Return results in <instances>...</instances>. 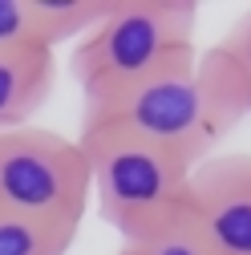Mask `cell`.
<instances>
[{
	"instance_id": "1",
	"label": "cell",
	"mask_w": 251,
	"mask_h": 255,
	"mask_svg": "<svg viewBox=\"0 0 251 255\" xmlns=\"http://www.w3.org/2000/svg\"><path fill=\"white\" fill-rule=\"evenodd\" d=\"M243 114L247 106L235 98V89L195 49L174 57L134 89L118 93L114 102L85 110L81 126H118L178 154L186 166H203L207 158H215V146L243 122Z\"/></svg>"
},
{
	"instance_id": "2",
	"label": "cell",
	"mask_w": 251,
	"mask_h": 255,
	"mask_svg": "<svg viewBox=\"0 0 251 255\" xmlns=\"http://www.w3.org/2000/svg\"><path fill=\"white\" fill-rule=\"evenodd\" d=\"M195 28L199 4L191 0H114L69 57L85 110L114 102L174 57L195 53Z\"/></svg>"
},
{
	"instance_id": "3",
	"label": "cell",
	"mask_w": 251,
	"mask_h": 255,
	"mask_svg": "<svg viewBox=\"0 0 251 255\" xmlns=\"http://www.w3.org/2000/svg\"><path fill=\"white\" fill-rule=\"evenodd\" d=\"M77 142L89 162L98 211L122 235V247L146 239L186 207L195 166H186L178 154L102 122L81 126Z\"/></svg>"
},
{
	"instance_id": "4",
	"label": "cell",
	"mask_w": 251,
	"mask_h": 255,
	"mask_svg": "<svg viewBox=\"0 0 251 255\" xmlns=\"http://www.w3.org/2000/svg\"><path fill=\"white\" fill-rule=\"evenodd\" d=\"M89 199V162L77 138L45 126L0 134V211L81 231Z\"/></svg>"
},
{
	"instance_id": "5",
	"label": "cell",
	"mask_w": 251,
	"mask_h": 255,
	"mask_svg": "<svg viewBox=\"0 0 251 255\" xmlns=\"http://www.w3.org/2000/svg\"><path fill=\"white\" fill-rule=\"evenodd\" d=\"M186 211L215 255H251V154H215L195 166Z\"/></svg>"
},
{
	"instance_id": "6",
	"label": "cell",
	"mask_w": 251,
	"mask_h": 255,
	"mask_svg": "<svg viewBox=\"0 0 251 255\" xmlns=\"http://www.w3.org/2000/svg\"><path fill=\"white\" fill-rule=\"evenodd\" d=\"M110 12V0H0V53L57 49L81 41Z\"/></svg>"
},
{
	"instance_id": "7",
	"label": "cell",
	"mask_w": 251,
	"mask_h": 255,
	"mask_svg": "<svg viewBox=\"0 0 251 255\" xmlns=\"http://www.w3.org/2000/svg\"><path fill=\"white\" fill-rule=\"evenodd\" d=\"M57 89V57L49 49L0 53V134L20 130Z\"/></svg>"
},
{
	"instance_id": "8",
	"label": "cell",
	"mask_w": 251,
	"mask_h": 255,
	"mask_svg": "<svg viewBox=\"0 0 251 255\" xmlns=\"http://www.w3.org/2000/svg\"><path fill=\"white\" fill-rule=\"evenodd\" d=\"M77 231L0 211V255H65Z\"/></svg>"
},
{
	"instance_id": "9",
	"label": "cell",
	"mask_w": 251,
	"mask_h": 255,
	"mask_svg": "<svg viewBox=\"0 0 251 255\" xmlns=\"http://www.w3.org/2000/svg\"><path fill=\"white\" fill-rule=\"evenodd\" d=\"M203 57L211 61L219 73H223V81L235 89V98H239V102L247 106V114H251V8H247Z\"/></svg>"
},
{
	"instance_id": "10",
	"label": "cell",
	"mask_w": 251,
	"mask_h": 255,
	"mask_svg": "<svg viewBox=\"0 0 251 255\" xmlns=\"http://www.w3.org/2000/svg\"><path fill=\"white\" fill-rule=\"evenodd\" d=\"M126 255H215L211 239L203 235V227L191 219V211H178L170 223H162L158 231H150L138 243H126Z\"/></svg>"
},
{
	"instance_id": "11",
	"label": "cell",
	"mask_w": 251,
	"mask_h": 255,
	"mask_svg": "<svg viewBox=\"0 0 251 255\" xmlns=\"http://www.w3.org/2000/svg\"><path fill=\"white\" fill-rule=\"evenodd\" d=\"M118 255H126V251H118Z\"/></svg>"
}]
</instances>
